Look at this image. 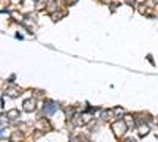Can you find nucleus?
Masks as SVG:
<instances>
[{"label": "nucleus", "mask_w": 158, "mask_h": 142, "mask_svg": "<svg viewBox=\"0 0 158 142\" xmlns=\"http://www.w3.org/2000/svg\"><path fill=\"white\" fill-rule=\"evenodd\" d=\"M127 130H128V125H127L125 120H115V122L112 123V131H114L115 136H122V134H125Z\"/></svg>", "instance_id": "obj_1"}, {"label": "nucleus", "mask_w": 158, "mask_h": 142, "mask_svg": "<svg viewBox=\"0 0 158 142\" xmlns=\"http://www.w3.org/2000/svg\"><path fill=\"white\" fill-rule=\"evenodd\" d=\"M57 109H59V104L56 101H46L44 106H43V114L44 115H52L54 112H57Z\"/></svg>", "instance_id": "obj_2"}, {"label": "nucleus", "mask_w": 158, "mask_h": 142, "mask_svg": "<svg viewBox=\"0 0 158 142\" xmlns=\"http://www.w3.org/2000/svg\"><path fill=\"white\" fill-rule=\"evenodd\" d=\"M35 104H36L35 99L30 98V99H25L22 106H24V111H25V112H32V111H35Z\"/></svg>", "instance_id": "obj_3"}, {"label": "nucleus", "mask_w": 158, "mask_h": 142, "mask_svg": "<svg viewBox=\"0 0 158 142\" xmlns=\"http://www.w3.org/2000/svg\"><path fill=\"white\" fill-rule=\"evenodd\" d=\"M19 111L18 109H11V111H8L6 112V119H11V120H18L19 119Z\"/></svg>", "instance_id": "obj_4"}, {"label": "nucleus", "mask_w": 158, "mask_h": 142, "mask_svg": "<svg viewBox=\"0 0 158 142\" xmlns=\"http://www.w3.org/2000/svg\"><path fill=\"white\" fill-rule=\"evenodd\" d=\"M6 95H10V96L15 98V96L21 95V93H19V90H18V88H13V87H10V88H6Z\"/></svg>", "instance_id": "obj_5"}, {"label": "nucleus", "mask_w": 158, "mask_h": 142, "mask_svg": "<svg viewBox=\"0 0 158 142\" xmlns=\"http://www.w3.org/2000/svg\"><path fill=\"white\" fill-rule=\"evenodd\" d=\"M125 122H127L128 128H131V126H135V119L131 117V115H125Z\"/></svg>", "instance_id": "obj_6"}, {"label": "nucleus", "mask_w": 158, "mask_h": 142, "mask_svg": "<svg viewBox=\"0 0 158 142\" xmlns=\"http://www.w3.org/2000/svg\"><path fill=\"white\" fill-rule=\"evenodd\" d=\"M48 13H54L56 10H57V3L56 2H51V3H48Z\"/></svg>", "instance_id": "obj_7"}, {"label": "nucleus", "mask_w": 158, "mask_h": 142, "mask_svg": "<svg viewBox=\"0 0 158 142\" xmlns=\"http://www.w3.org/2000/svg\"><path fill=\"white\" fill-rule=\"evenodd\" d=\"M46 0H38V5H36V10H43L44 6H46Z\"/></svg>", "instance_id": "obj_8"}, {"label": "nucleus", "mask_w": 158, "mask_h": 142, "mask_svg": "<svg viewBox=\"0 0 158 142\" xmlns=\"http://www.w3.org/2000/svg\"><path fill=\"white\" fill-rule=\"evenodd\" d=\"M147 133H149V126H141V128H139V134H141V136L147 134Z\"/></svg>", "instance_id": "obj_9"}, {"label": "nucleus", "mask_w": 158, "mask_h": 142, "mask_svg": "<svg viewBox=\"0 0 158 142\" xmlns=\"http://www.w3.org/2000/svg\"><path fill=\"white\" fill-rule=\"evenodd\" d=\"M114 111V115H122L123 114V109L122 108H115V109H112Z\"/></svg>", "instance_id": "obj_10"}, {"label": "nucleus", "mask_w": 158, "mask_h": 142, "mask_svg": "<svg viewBox=\"0 0 158 142\" xmlns=\"http://www.w3.org/2000/svg\"><path fill=\"white\" fill-rule=\"evenodd\" d=\"M125 2H127V3H128V5H133V3H135V2H136V0H125Z\"/></svg>", "instance_id": "obj_11"}, {"label": "nucleus", "mask_w": 158, "mask_h": 142, "mask_svg": "<svg viewBox=\"0 0 158 142\" xmlns=\"http://www.w3.org/2000/svg\"><path fill=\"white\" fill-rule=\"evenodd\" d=\"M125 142H135V139H127Z\"/></svg>", "instance_id": "obj_12"}, {"label": "nucleus", "mask_w": 158, "mask_h": 142, "mask_svg": "<svg viewBox=\"0 0 158 142\" xmlns=\"http://www.w3.org/2000/svg\"><path fill=\"white\" fill-rule=\"evenodd\" d=\"M35 2H38V0H35Z\"/></svg>", "instance_id": "obj_13"}]
</instances>
